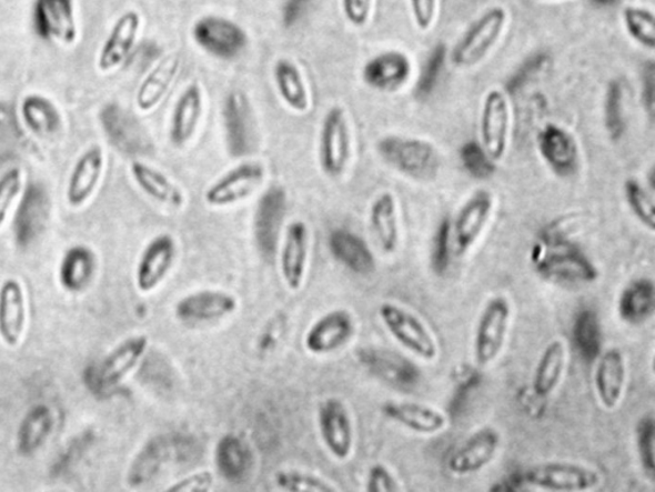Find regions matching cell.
Instances as JSON below:
<instances>
[{
	"label": "cell",
	"instance_id": "cell-20",
	"mask_svg": "<svg viewBox=\"0 0 655 492\" xmlns=\"http://www.w3.org/2000/svg\"><path fill=\"white\" fill-rule=\"evenodd\" d=\"M140 29L141 16L137 11L130 10L117 19L98 56L97 67L100 72L120 69L137 44Z\"/></svg>",
	"mask_w": 655,
	"mask_h": 492
},
{
	"label": "cell",
	"instance_id": "cell-10",
	"mask_svg": "<svg viewBox=\"0 0 655 492\" xmlns=\"http://www.w3.org/2000/svg\"><path fill=\"white\" fill-rule=\"evenodd\" d=\"M265 178L264 167L256 162L241 163L225 172L210 185L204 194L210 207L224 208L242 202L253 195Z\"/></svg>",
	"mask_w": 655,
	"mask_h": 492
},
{
	"label": "cell",
	"instance_id": "cell-4",
	"mask_svg": "<svg viewBox=\"0 0 655 492\" xmlns=\"http://www.w3.org/2000/svg\"><path fill=\"white\" fill-rule=\"evenodd\" d=\"M508 14L505 8L495 6L468 28L452 50L451 60L460 69H470L481 63L498 43L505 31Z\"/></svg>",
	"mask_w": 655,
	"mask_h": 492
},
{
	"label": "cell",
	"instance_id": "cell-26",
	"mask_svg": "<svg viewBox=\"0 0 655 492\" xmlns=\"http://www.w3.org/2000/svg\"><path fill=\"white\" fill-rule=\"evenodd\" d=\"M413 71L410 58L399 50H390L377 54L369 61L363 70L366 86L392 93L401 89L409 81Z\"/></svg>",
	"mask_w": 655,
	"mask_h": 492
},
{
	"label": "cell",
	"instance_id": "cell-17",
	"mask_svg": "<svg viewBox=\"0 0 655 492\" xmlns=\"http://www.w3.org/2000/svg\"><path fill=\"white\" fill-rule=\"evenodd\" d=\"M149 348L147 335H134L125 339L111 350L95 372V383L100 389L109 390L120 383L137 369Z\"/></svg>",
	"mask_w": 655,
	"mask_h": 492
},
{
	"label": "cell",
	"instance_id": "cell-29",
	"mask_svg": "<svg viewBox=\"0 0 655 492\" xmlns=\"http://www.w3.org/2000/svg\"><path fill=\"white\" fill-rule=\"evenodd\" d=\"M181 69L179 53L167 54L151 70L144 81L140 83L137 93V106L141 112H151L161 104L163 98L171 89L172 83Z\"/></svg>",
	"mask_w": 655,
	"mask_h": 492
},
{
	"label": "cell",
	"instance_id": "cell-23",
	"mask_svg": "<svg viewBox=\"0 0 655 492\" xmlns=\"http://www.w3.org/2000/svg\"><path fill=\"white\" fill-rule=\"evenodd\" d=\"M49 214V197L40 183L24 190L14 217V237L20 247H29L43 232Z\"/></svg>",
	"mask_w": 655,
	"mask_h": 492
},
{
	"label": "cell",
	"instance_id": "cell-37",
	"mask_svg": "<svg viewBox=\"0 0 655 492\" xmlns=\"http://www.w3.org/2000/svg\"><path fill=\"white\" fill-rule=\"evenodd\" d=\"M274 81L276 91L284 104L296 113L310 110V97L304 77L299 67L290 60H280L274 66Z\"/></svg>",
	"mask_w": 655,
	"mask_h": 492
},
{
	"label": "cell",
	"instance_id": "cell-31",
	"mask_svg": "<svg viewBox=\"0 0 655 492\" xmlns=\"http://www.w3.org/2000/svg\"><path fill=\"white\" fill-rule=\"evenodd\" d=\"M567 364V349L564 341L556 339L544 348L535 367L533 378L534 393L540 398H548L557 390L564 379Z\"/></svg>",
	"mask_w": 655,
	"mask_h": 492
},
{
	"label": "cell",
	"instance_id": "cell-1",
	"mask_svg": "<svg viewBox=\"0 0 655 492\" xmlns=\"http://www.w3.org/2000/svg\"><path fill=\"white\" fill-rule=\"evenodd\" d=\"M376 149L392 169L411 179L430 180L439 173L441 158L430 141L387 137L377 143Z\"/></svg>",
	"mask_w": 655,
	"mask_h": 492
},
{
	"label": "cell",
	"instance_id": "cell-30",
	"mask_svg": "<svg viewBox=\"0 0 655 492\" xmlns=\"http://www.w3.org/2000/svg\"><path fill=\"white\" fill-rule=\"evenodd\" d=\"M201 114H203V91L194 82L182 91L173 108L170 137L175 147L188 144L194 137Z\"/></svg>",
	"mask_w": 655,
	"mask_h": 492
},
{
	"label": "cell",
	"instance_id": "cell-28",
	"mask_svg": "<svg viewBox=\"0 0 655 492\" xmlns=\"http://www.w3.org/2000/svg\"><path fill=\"white\" fill-rule=\"evenodd\" d=\"M284 211L285 191L281 187L269 189L259 200L255 232L258 244L266 254H273L279 243Z\"/></svg>",
	"mask_w": 655,
	"mask_h": 492
},
{
	"label": "cell",
	"instance_id": "cell-7",
	"mask_svg": "<svg viewBox=\"0 0 655 492\" xmlns=\"http://www.w3.org/2000/svg\"><path fill=\"white\" fill-rule=\"evenodd\" d=\"M351 154V137L346 114L341 107L326 112L319 137V162L330 178L346 170Z\"/></svg>",
	"mask_w": 655,
	"mask_h": 492
},
{
	"label": "cell",
	"instance_id": "cell-5",
	"mask_svg": "<svg viewBox=\"0 0 655 492\" xmlns=\"http://www.w3.org/2000/svg\"><path fill=\"white\" fill-rule=\"evenodd\" d=\"M511 315V305L505 297H494L485 304L474 338V358L481 369L495 362L505 348Z\"/></svg>",
	"mask_w": 655,
	"mask_h": 492
},
{
	"label": "cell",
	"instance_id": "cell-24",
	"mask_svg": "<svg viewBox=\"0 0 655 492\" xmlns=\"http://www.w3.org/2000/svg\"><path fill=\"white\" fill-rule=\"evenodd\" d=\"M27 321L28 303L22 283L7 279L0 285V339L7 347L16 348L21 343Z\"/></svg>",
	"mask_w": 655,
	"mask_h": 492
},
{
	"label": "cell",
	"instance_id": "cell-21",
	"mask_svg": "<svg viewBox=\"0 0 655 492\" xmlns=\"http://www.w3.org/2000/svg\"><path fill=\"white\" fill-rule=\"evenodd\" d=\"M627 381L626 361L618 349L606 350L596 363L594 389L604 410L612 412L623 402Z\"/></svg>",
	"mask_w": 655,
	"mask_h": 492
},
{
	"label": "cell",
	"instance_id": "cell-3",
	"mask_svg": "<svg viewBox=\"0 0 655 492\" xmlns=\"http://www.w3.org/2000/svg\"><path fill=\"white\" fill-rule=\"evenodd\" d=\"M380 319L390 335L397 343L425 362L435 361L440 347L426 324L405 308L385 302L377 310Z\"/></svg>",
	"mask_w": 655,
	"mask_h": 492
},
{
	"label": "cell",
	"instance_id": "cell-12",
	"mask_svg": "<svg viewBox=\"0 0 655 492\" xmlns=\"http://www.w3.org/2000/svg\"><path fill=\"white\" fill-rule=\"evenodd\" d=\"M511 129L508 100L503 91L493 89L486 94L481 117L482 145L493 162L506 155Z\"/></svg>",
	"mask_w": 655,
	"mask_h": 492
},
{
	"label": "cell",
	"instance_id": "cell-46",
	"mask_svg": "<svg viewBox=\"0 0 655 492\" xmlns=\"http://www.w3.org/2000/svg\"><path fill=\"white\" fill-rule=\"evenodd\" d=\"M22 188V171L19 167H12L0 177V229L4 227L16 199L21 194Z\"/></svg>",
	"mask_w": 655,
	"mask_h": 492
},
{
	"label": "cell",
	"instance_id": "cell-27",
	"mask_svg": "<svg viewBox=\"0 0 655 492\" xmlns=\"http://www.w3.org/2000/svg\"><path fill=\"white\" fill-rule=\"evenodd\" d=\"M383 413L401 426L419 435H436L449 428V416L436 408L414 402L384 404Z\"/></svg>",
	"mask_w": 655,
	"mask_h": 492
},
{
	"label": "cell",
	"instance_id": "cell-39",
	"mask_svg": "<svg viewBox=\"0 0 655 492\" xmlns=\"http://www.w3.org/2000/svg\"><path fill=\"white\" fill-rule=\"evenodd\" d=\"M654 285L651 280L642 279L629 283L619 298L621 317L633 324L649 320L654 312Z\"/></svg>",
	"mask_w": 655,
	"mask_h": 492
},
{
	"label": "cell",
	"instance_id": "cell-2",
	"mask_svg": "<svg viewBox=\"0 0 655 492\" xmlns=\"http://www.w3.org/2000/svg\"><path fill=\"white\" fill-rule=\"evenodd\" d=\"M524 485L556 492H585L603 483L599 471L570 462H547L528 466L522 473Z\"/></svg>",
	"mask_w": 655,
	"mask_h": 492
},
{
	"label": "cell",
	"instance_id": "cell-18",
	"mask_svg": "<svg viewBox=\"0 0 655 492\" xmlns=\"http://www.w3.org/2000/svg\"><path fill=\"white\" fill-rule=\"evenodd\" d=\"M105 167L104 150L95 144L89 147L75 161L67 182L66 199L72 208H81L94 197Z\"/></svg>",
	"mask_w": 655,
	"mask_h": 492
},
{
	"label": "cell",
	"instance_id": "cell-53",
	"mask_svg": "<svg viewBox=\"0 0 655 492\" xmlns=\"http://www.w3.org/2000/svg\"><path fill=\"white\" fill-rule=\"evenodd\" d=\"M644 104L649 114L654 112V66L651 62L645 67L643 83Z\"/></svg>",
	"mask_w": 655,
	"mask_h": 492
},
{
	"label": "cell",
	"instance_id": "cell-49",
	"mask_svg": "<svg viewBox=\"0 0 655 492\" xmlns=\"http://www.w3.org/2000/svg\"><path fill=\"white\" fill-rule=\"evenodd\" d=\"M342 10L351 24L363 28L371 19L373 0H342Z\"/></svg>",
	"mask_w": 655,
	"mask_h": 492
},
{
	"label": "cell",
	"instance_id": "cell-48",
	"mask_svg": "<svg viewBox=\"0 0 655 492\" xmlns=\"http://www.w3.org/2000/svg\"><path fill=\"white\" fill-rule=\"evenodd\" d=\"M365 490L367 492H397L401 486L387 466L375 464L367 472Z\"/></svg>",
	"mask_w": 655,
	"mask_h": 492
},
{
	"label": "cell",
	"instance_id": "cell-42",
	"mask_svg": "<svg viewBox=\"0 0 655 492\" xmlns=\"http://www.w3.org/2000/svg\"><path fill=\"white\" fill-rule=\"evenodd\" d=\"M604 121H606L608 135L613 141L624 137L626 129L624 91L618 81H612L607 89L606 103H604Z\"/></svg>",
	"mask_w": 655,
	"mask_h": 492
},
{
	"label": "cell",
	"instance_id": "cell-8",
	"mask_svg": "<svg viewBox=\"0 0 655 492\" xmlns=\"http://www.w3.org/2000/svg\"><path fill=\"white\" fill-rule=\"evenodd\" d=\"M318 428L328 452L346 462L354 450L355 432L347 406L337 398L324 400L318 411Z\"/></svg>",
	"mask_w": 655,
	"mask_h": 492
},
{
	"label": "cell",
	"instance_id": "cell-33",
	"mask_svg": "<svg viewBox=\"0 0 655 492\" xmlns=\"http://www.w3.org/2000/svg\"><path fill=\"white\" fill-rule=\"evenodd\" d=\"M371 227L384 253L396 252L400 243V223L396 198L382 193L371 207Z\"/></svg>",
	"mask_w": 655,
	"mask_h": 492
},
{
	"label": "cell",
	"instance_id": "cell-9",
	"mask_svg": "<svg viewBox=\"0 0 655 492\" xmlns=\"http://www.w3.org/2000/svg\"><path fill=\"white\" fill-rule=\"evenodd\" d=\"M33 28L43 40L64 47L78 43L79 24L73 0H36Z\"/></svg>",
	"mask_w": 655,
	"mask_h": 492
},
{
	"label": "cell",
	"instance_id": "cell-35",
	"mask_svg": "<svg viewBox=\"0 0 655 492\" xmlns=\"http://www.w3.org/2000/svg\"><path fill=\"white\" fill-rule=\"evenodd\" d=\"M54 429V415L48 405L32 406L17 432V449L22 455H32L47 443Z\"/></svg>",
	"mask_w": 655,
	"mask_h": 492
},
{
	"label": "cell",
	"instance_id": "cell-15",
	"mask_svg": "<svg viewBox=\"0 0 655 492\" xmlns=\"http://www.w3.org/2000/svg\"><path fill=\"white\" fill-rule=\"evenodd\" d=\"M223 122L230 154L233 158L248 155L253 150L254 122L253 111L245 93L233 90L225 97Z\"/></svg>",
	"mask_w": 655,
	"mask_h": 492
},
{
	"label": "cell",
	"instance_id": "cell-14",
	"mask_svg": "<svg viewBox=\"0 0 655 492\" xmlns=\"http://www.w3.org/2000/svg\"><path fill=\"white\" fill-rule=\"evenodd\" d=\"M501 446L498 431L492 428L477 430L450 456L447 469L453 476L466 478L488 466Z\"/></svg>",
	"mask_w": 655,
	"mask_h": 492
},
{
	"label": "cell",
	"instance_id": "cell-34",
	"mask_svg": "<svg viewBox=\"0 0 655 492\" xmlns=\"http://www.w3.org/2000/svg\"><path fill=\"white\" fill-rule=\"evenodd\" d=\"M21 119L33 135L49 138L62 128V116L49 98L30 94L22 99Z\"/></svg>",
	"mask_w": 655,
	"mask_h": 492
},
{
	"label": "cell",
	"instance_id": "cell-43",
	"mask_svg": "<svg viewBox=\"0 0 655 492\" xmlns=\"http://www.w3.org/2000/svg\"><path fill=\"white\" fill-rule=\"evenodd\" d=\"M275 485L289 492H334L337 491L330 482L315 474L290 470L280 471L274 476Z\"/></svg>",
	"mask_w": 655,
	"mask_h": 492
},
{
	"label": "cell",
	"instance_id": "cell-36",
	"mask_svg": "<svg viewBox=\"0 0 655 492\" xmlns=\"http://www.w3.org/2000/svg\"><path fill=\"white\" fill-rule=\"evenodd\" d=\"M97 270L95 253L88 247H73L63 257L60 267L62 287L70 293L85 290Z\"/></svg>",
	"mask_w": 655,
	"mask_h": 492
},
{
	"label": "cell",
	"instance_id": "cell-47",
	"mask_svg": "<svg viewBox=\"0 0 655 492\" xmlns=\"http://www.w3.org/2000/svg\"><path fill=\"white\" fill-rule=\"evenodd\" d=\"M447 49L443 44L436 46L433 49L430 58H427L422 73L417 81L416 91L420 97L431 94L443 70L444 61H446Z\"/></svg>",
	"mask_w": 655,
	"mask_h": 492
},
{
	"label": "cell",
	"instance_id": "cell-16",
	"mask_svg": "<svg viewBox=\"0 0 655 492\" xmlns=\"http://www.w3.org/2000/svg\"><path fill=\"white\" fill-rule=\"evenodd\" d=\"M239 310V300L229 291L199 290L179 300L174 314L182 322L201 323L225 319Z\"/></svg>",
	"mask_w": 655,
	"mask_h": 492
},
{
	"label": "cell",
	"instance_id": "cell-41",
	"mask_svg": "<svg viewBox=\"0 0 655 492\" xmlns=\"http://www.w3.org/2000/svg\"><path fill=\"white\" fill-rule=\"evenodd\" d=\"M626 202L633 214L651 232L655 230V203L653 191L644 188L637 180L629 179L625 185Z\"/></svg>",
	"mask_w": 655,
	"mask_h": 492
},
{
	"label": "cell",
	"instance_id": "cell-13",
	"mask_svg": "<svg viewBox=\"0 0 655 492\" xmlns=\"http://www.w3.org/2000/svg\"><path fill=\"white\" fill-rule=\"evenodd\" d=\"M178 257V243L170 233L155 237L142 250L134 273V281L140 293H153L170 274Z\"/></svg>",
	"mask_w": 655,
	"mask_h": 492
},
{
	"label": "cell",
	"instance_id": "cell-22",
	"mask_svg": "<svg viewBox=\"0 0 655 492\" xmlns=\"http://www.w3.org/2000/svg\"><path fill=\"white\" fill-rule=\"evenodd\" d=\"M309 229L302 221H292L285 229L281 250V273L285 287L299 291L304 285L309 260Z\"/></svg>",
	"mask_w": 655,
	"mask_h": 492
},
{
	"label": "cell",
	"instance_id": "cell-52",
	"mask_svg": "<svg viewBox=\"0 0 655 492\" xmlns=\"http://www.w3.org/2000/svg\"><path fill=\"white\" fill-rule=\"evenodd\" d=\"M310 3H312V0H289L283 10V22L285 27L295 24L308 10Z\"/></svg>",
	"mask_w": 655,
	"mask_h": 492
},
{
	"label": "cell",
	"instance_id": "cell-50",
	"mask_svg": "<svg viewBox=\"0 0 655 492\" xmlns=\"http://www.w3.org/2000/svg\"><path fill=\"white\" fill-rule=\"evenodd\" d=\"M214 483V476L212 473L208 471H201L189 474L188 478H184L174 483V485L167 489V491H184V492H205L212 489Z\"/></svg>",
	"mask_w": 655,
	"mask_h": 492
},
{
	"label": "cell",
	"instance_id": "cell-44",
	"mask_svg": "<svg viewBox=\"0 0 655 492\" xmlns=\"http://www.w3.org/2000/svg\"><path fill=\"white\" fill-rule=\"evenodd\" d=\"M655 424L652 414L644 415L636 426V448L646 478L654 481Z\"/></svg>",
	"mask_w": 655,
	"mask_h": 492
},
{
	"label": "cell",
	"instance_id": "cell-51",
	"mask_svg": "<svg viewBox=\"0 0 655 492\" xmlns=\"http://www.w3.org/2000/svg\"><path fill=\"white\" fill-rule=\"evenodd\" d=\"M411 11L419 30L427 31L435 20L439 0H410Z\"/></svg>",
	"mask_w": 655,
	"mask_h": 492
},
{
	"label": "cell",
	"instance_id": "cell-11",
	"mask_svg": "<svg viewBox=\"0 0 655 492\" xmlns=\"http://www.w3.org/2000/svg\"><path fill=\"white\" fill-rule=\"evenodd\" d=\"M493 212V197L490 191L478 190L461 207L455 221L451 224V237L456 257L470 252L482 237Z\"/></svg>",
	"mask_w": 655,
	"mask_h": 492
},
{
	"label": "cell",
	"instance_id": "cell-25",
	"mask_svg": "<svg viewBox=\"0 0 655 492\" xmlns=\"http://www.w3.org/2000/svg\"><path fill=\"white\" fill-rule=\"evenodd\" d=\"M537 149L545 163L560 174V177H570L573 174L578 164V148L576 140L565 129L548 124L537 137Z\"/></svg>",
	"mask_w": 655,
	"mask_h": 492
},
{
	"label": "cell",
	"instance_id": "cell-19",
	"mask_svg": "<svg viewBox=\"0 0 655 492\" xmlns=\"http://www.w3.org/2000/svg\"><path fill=\"white\" fill-rule=\"evenodd\" d=\"M355 335V321L350 312L335 310L321 317L305 337L309 353L325 355L337 352Z\"/></svg>",
	"mask_w": 655,
	"mask_h": 492
},
{
	"label": "cell",
	"instance_id": "cell-32",
	"mask_svg": "<svg viewBox=\"0 0 655 492\" xmlns=\"http://www.w3.org/2000/svg\"><path fill=\"white\" fill-rule=\"evenodd\" d=\"M130 171L137 185L155 202L175 210L184 204L181 189L162 171L140 161L132 162Z\"/></svg>",
	"mask_w": 655,
	"mask_h": 492
},
{
	"label": "cell",
	"instance_id": "cell-40",
	"mask_svg": "<svg viewBox=\"0 0 655 492\" xmlns=\"http://www.w3.org/2000/svg\"><path fill=\"white\" fill-rule=\"evenodd\" d=\"M625 28L629 37L645 49L655 48V16L643 7L627 6L624 10Z\"/></svg>",
	"mask_w": 655,
	"mask_h": 492
},
{
	"label": "cell",
	"instance_id": "cell-38",
	"mask_svg": "<svg viewBox=\"0 0 655 492\" xmlns=\"http://www.w3.org/2000/svg\"><path fill=\"white\" fill-rule=\"evenodd\" d=\"M330 249L335 260L359 273L374 270L375 262L371 249L355 233L337 230L331 233Z\"/></svg>",
	"mask_w": 655,
	"mask_h": 492
},
{
	"label": "cell",
	"instance_id": "cell-45",
	"mask_svg": "<svg viewBox=\"0 0 655 492\" xmlns=\"http://www.w3.org/2000/svg\"><path fill=\"white\" fill-rule=\"evenodd\" d=\"M461 162L465 170L478 180L488 179L495 171L494 162L486 154L482 144L468 141L461 149Z\"/></svg>",
	"mask_w": 655,
	"mask_h": 492
},
{
	"label": "cell",
	"instance_id": "cell-6",
	"mask_svg": "<svg viewBox=\"0 0 655 492\" xmlns=\"http://www.w3.org/2000/svg\"><path fill=\"white\" fill-rule=\"evenodd\" d=\"M199 48L220 60H234L245 50L249 38L239 23L221 16H204L192 28Z\"/></svg>",
	"mask_w": 655,
	"mask_h": 492
},
{
	"label": "cell",
	"instance_id": "cell-54",
	"mask_svg": "<svg viewBox=\"0 0 655 492\" xmlns=\"http://www.w3.org/2000/svg\"><path fill=\"white\" fill-rule=\"evenodd\" d=\"M544 2H551V0H544Z\"/></svg>",
	"mask_w": 655,
	"mask_h": 492
}]
</instances>
